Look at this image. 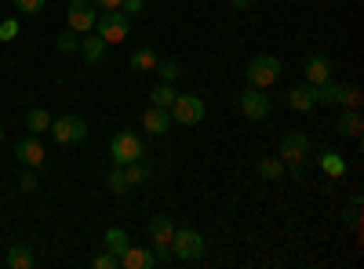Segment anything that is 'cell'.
I'll return each mask as SVG.
<instances>
[{"instance_id": "1", "label": "cell", "mask_w": 364, "mask_h": 269, "mask_svg": "<svg viewBox=\"0 0 364 269\" xmlns=\"http://www.w3.org/2000/svg\"><path fill=\"white\" fill-rule=\"evenodd\" d=\"M95 29H99V37L106 40V48H109V44H124V40H128V29H132V15H124L120 8L99 11Z\"/></svg>"}, {"instance_id": "2", "label": "cell", "mask_w": 364, "mask_h": 269, "mask_svg": "<svg viewBox=\"0 0 364 269\" xmlns=\"http://www.w3.org/2000/svg\"><path fill=\"white\" fill-rule=\"evenodd\" d=\"M171 236H175L171 215H154V219H149V241H154L157 265H168L171 262Z\"/></svg>"}, {"instance_id": "3", "label": "cell", "mask_w": 364, "mask_h": 269, "mask_svg": "<svg viewBox=\"0 0 364 269\" xmlns=\"http://www.w3.org/2000/svg\"><path fill=\"white\" fill-rule=\"evenodd\" d=\"M204 255V236L197 233V229H190V226H175V236H171V258H178V262H197Z\"/></svg>"}, {"instance_id": "4", "label": "cell", "mask_w": 364, "mask_h": 269, "mask_svg": "<svg viewBox=\"0 0 364 269\" xmlns=\"http://www.w3.org/2000/svg\"><path fill=\"white\" fill-rule=\"evenodd\" d=\"M109 157H113V164H132V160L146 157V146L135 131H117L109 138Z\"/></svg>"}, {"instance_id": "5", "label": "cell", "mask_w": 364, "mask_h": 269, "mask_svg": "<svg viewBox=\"0 0 364 269\" xmlns=\"http://www.w3.org/2000/svg\"><path fill=\"white\" fill-rule=\"evenodd\" d=\"M168 113H171V121L175 124H182V128H197L200 121H204V99H197V95H175V102L168 106Z\"/></svg>"}, {"instance_id": "6", "label": "cell", "mask_w": 364, "mask_h": 269, "mask_svg": "<svg viewBox=\"0 0 364 269\" xmlns=\"http://www.w3.org/2000/svg\"><path fill=\"white\" fill-rule=\"evenodd\" d=\"M248 87H266L269 84H277V77H281V58H273V55H255L252 62H248Z\"/></svg>"}, {"instance_id": "7", "label": "cell", "mask_w": 364, "mask_h": 269, "mask_svg": "<svg viewBox=\"0 0 364 269\" xmlns=\"http://www.w3.org/2000/svg\"><path fill=\"white\" fill-rule=\"evenodd\" d=\"M310 157V138L302 135V131H288L284 138H281V160L299 175L302 171V160Z\"/></svg>"}, {"instance_id": "8", "label": "cell", "mask_w": 364, "mask_h": 269, "mask_svg": "<svg viewBox=\"0 0 364 269\" xmlns=\"http://www.w3.org/2000/svg\"><path fill=\"white\" fill-rule=\"evenodd\" d=\"M48 131H51V138L58 146H73V142H84L87 138V124L80 121V116H55Z\"/></svg>"}, {"instance_id": "9", "label": "cell", "mask_w": 364, "mask_h": 269, "mask_svg": "<svg viewBox=\"0 0 364 269\" xmlns=\"http://www.w3.org/2000/svg\"><path fill=\"white\" fill-rule=\"evenodd\" d=\"M95 18H99V8L91 4V0H70L66 22H70L73 33H91V29H95Z\"/></svg>"}, {"instance_id": "10", "label": "cell", "mask_w": 364, "mask_h": 269, "mask_svg": "<svg viewBox=\"0 0 364 269\" xmlns=\"http://www.w3.org/2000/svg\"><path fill=\"white\" fill-rule=\"evenodd\" d=\"M237 106H240V113H245L248 121H266L269 116V99H266L262 87H245L240 99H237Z\"/></svg>"}, {"instance_id": "11", "label": "cell", "mask_w": 364, "mask_h": 269, "mask_svg": "<svg viewBox=\"0 0 364 269\" xmlns=\"http://www.w3.org/2000/svg\"><path fill=\"white\" fill-rule=\"evenodd\" d=\"M15 157H18V164H26V168H41L44 164V146L37 142V135H26V138H18V146H15Z\"/></svg>"}, {"instance_id": "12", "label": "cell", "mask_w": 364, "mask_h": 269, "mask_svg": "<svg viewBox=\"0 0 364 269\" xmlns=\"http://www.w3.org/2000/svg\"><path fill=\"white\" fill-rule=\"evenodd\" d=\"M284 102L291 109H299V113H310L317 106V87L314 84H299V87H291V92L284 95Z\"/></svg>"}, {"instance_id": "13", "label": "cell", "mask_w": 364, "mask_h": 269, "mask_svg": "<svg viewBox=\"0 0 364 269\" xmlns=\"http://www.w3.org/2000/svg\"><path fill=\"white\" fill-rule=\"evenodd\" d=\"M80 58H84V62L87 66H99L102 62V55H106V40L95 33V37H91V33H80Z\"/></svg>"}, {"instance_id": "14", "label": "cell", "mask_w": 364, "mask_h": 269, "mask_svg": "<svg viewBox=\"0 0 364 269\" xmlns=\"http://www.w3.org/2000/svg\"><path fill=\"white\" fill-rule=\"evenodd\" d=\"M302 73H306V84H314V87L324 84V80H331V58L328 55H310Z\"/></svg>"}, {"instance_id": "15", "label": "cell", "mask_w": 364, "mask_h": 269, "mask_svg": "<svg viewBox=\"0 0 364 269\" xmlns=\"http://www.w3.org/2000/svg\"><path fill=\"white\" fill-rule=\"evenodd\" d=\"M171 124H175V121H171V113L161 109V106H149V109L142 113V128H146L149 135H164Z\"/></svg>"}, {"instance_id": "16", "label": "cell", "mask_w": 364, "mask_h": 269, "mask_svg": "<svg viewBox=\"0 0 364 269\" xmlns=\"http://www.w3.org/2000/svg\"><path fill=\"white\" fill-rule=\"evenodd\" d=\"M120 265L124 269H154L157 265V258H154V251H146V248H128L124 255H120Z\"/></svg>"}, {"instance_id": "17", "label": "cell", "mask_w": 364, "mask_h": 269, "mask_svg": "<svg viewBox=\"0 0 364 269\" xmlns=\"http://www.w3.org/2000/svg\"><path fill=\"white\" fill-rule=\"evenodd\" d=\"M360 131H364L360 109H343V116H339V135H346V138H360Z\"/></svg>"}, {"instance_id": "18", "label": "cell", "mask_w": 364, "mask_h": 269, "mask_svg": "<svg viewBox=\"0 0 364 269\" xmlns=\"http://www.w3.org/2000/svg\"><path fill=\"white\" fill-rule=\"evenodd\" d=\"M102 241H106V251H113L117 258H120V255H124V251L132 248V236H128L124 229H117V226H109V229H106V236H102Z\"/></svg>"}, {"instance_id": "19", "label": "cell", "mask_w": 364, "mask_h": 269, "mask_svg": "<svg viewBox=\"0 0 364 269\" xmlns=\"http://www.w3.org/2000/svg\"><path fill=\"white\" fill-rule=\"evenodd\" d=\"M321 171L328 178H343L346 175V160L336 153V149H328V153H321Z\"/></svg>"}, {"instance_id": "20", "label": "cell", "mask_w": 364, "mask_h": 269, "mask_svg": "<svg viewBox=\"0 0 364 269\" xmlns=\"http://www.w3.org/2000/svg\"><path fill=\"white\" fill-rule=\"evenodd\" d=\"M4 262H8V269H33V251H29L26 244H11Z\"/></svg>"}, {"instance_id": "21", "label": "cell", "mask_w": 364, "mask_h": 269, "mask_svg": "<svg viewBox=\"0 0 364 269\" xmlns=\"http://www.w3.org/2000/svg\"><path fill=\"white\" fill-rule=\"evenodd\" d=\"M26 128H29V135L48 131V128H51V113H48V109H41V106H33V109L26 113Z\"/></svg>"}, {"instance_id": "22", "label": "cell", "mask_w": 364, "mask_h": 269, "mask_svg": "<svg viewBox=\"0 0 364 269\" xmlns=\"http://www.w3.org/2000/svg\"><path fill=\"white\" fill-rule=\"evenodd\" d=\"M259 175L266 178V182H281L284 178V160L281 157H262L259 160Z\"/></svg>"}, {"instance_id": "23", "label": "cell", "mask_w": 364, "mask_h": 269, "mask_svg": "<svg viewBox=\"0 0 364 269\" xmlns=\"http://www.w3.org/2000/svg\"><path fill=\"white\" fill-rule=\"evenodd\" d=\"M157 62L161 58L149 51V48H139V51H132V70H139V73H154L157 70Z\"/></svg>"}, {"instance_id": "24", "label": "cell", "mask_w": 364, "mask_h": 269, "mask_svg": "<svg viewBox=\"0 0 364 269\" xmlns=\"http://www.w3.org/2000/svg\"><path fill=\"white\" fill-rule=\"evenodd\" d=\"M120 168H124V178H128V186H142V182H149V168H146L142 160L120 164Z\"/></svg>"}, {"instance_id": "25", "label": "cell", "mask_w": 364, "mask_h": 269, "mask_svg": "<svg viewBox=\"0 0 364 269\" xmlns=\"http://www.w3.org/2000/svg\"><path fill=\"white\" fill-rule=\"evenodd\" d=\"M175 95H178V92H175L171 84H157L154 92H149V106H161V109H168V106L175 102Z\"/></svg>"}, {"instance_id": "26", "label": "cell", "mask_w": 364, "mask_h": 269, "mask_svg": "<svg viewBox=\"0 0 364 269\" xmlns=\"http://www.w3.org/2000/svg\"><path fill=\"white\" fill-rule=\"evenodd\" d=\"M317 102H321V106H339V84H336V80L317 84Z\"/></svg>"}, {"instance_id": "27", "label": "cell", "mask_w": 364, "mask_h": 269, "mask_svg": "<svg viewBox=\"0 0 364 269\" xmlns=\"http://www.w3.org/2000/svg\"><path fill=\"white\" fill-rule=\"evenodd\" d=\"M360 92H357V84H339V106L346 109H360Z\"/></svg>"}, {"instance_id": "28", "label": "cell", "mask_w": 364, "mask_h": 269, "mask_svg": "<svg viewBox=\"0 0 364 269\" xmlns=\"http://www.w3.org/2000/svg\"><path fill=\"white\" fill-rule=\"evenodd\" d=\"M157 77H161V84H175L178 80V62H171V58H164V62H157V70H154Z\"/></svg>"}, {"instance_id": "29", "label": "cell", "mask_w": 364, "mask_h": 269, "mask_svg": "<svg viewBox=\"0 0 364 269\" xmlns=\"http://www.w3.org/2000/svg\"><path fill=\"white\" fill-rule=\"evenodd\" d=\"M109 190H113L117 197H124V193L132 190V186H128V178H124V168H120V164L109 171Z\"/></svg>"}, {"instance_id": "30", "label": "cell", "mask_w": 364, "mask_h": 269, "mask_svg": "<svg viewBox=\"0 0 364 269\" xmlns=\"http://www.w3.org/2000/svg\"><path fill=\"white\" fill-rule=\"evenodd\" d=\"M58 51H63V55H73L77 48H80V33H73V29H66V33H58Z\"/></svg>"}, {"instance_id": "31", "label": "cell", "mask_w": 364, "mask_h": 269, "mask_svg": "<svg viewBox=\"0 0 364 269\" xmlns=\"http://www.w3.org/2000/svg\"><path fill=\"white\" fill-rule=\"evenodd\" d=\"M48 8V0H15V11H22V15H41Z\"/></svg>"}, {"instance_id": "32", "label": "cell", "mask_w": 364, "mask_h": 269, "mask_svg": "<svg viewBox=\"0 0 364 269\" xmlns=\"http://www.w3.org/2000/svg\"><path fill=\"white\" fill-rule=\"evenodd\" d=\"M91 265H95V269H120V258L113 251H102V255L91 258Z\"/></svg>"}, {"instance_id": "33", "label": "cell", "mask_w": 364, "mask_h": 269, "mask_svg": "<svg viewBox=\"0 0 364 269\" xmlns=\"http://www.w3.org/2000/svg\"><path fill=\"white\" fill-rule=\"evenodd\" d=\"M15 37H18V22L4 18V22H0V40H15Z\"/></svg>"}, {"instance_id": "34", "label": "cell", "mask_w": 364, "mask_h": 269, "mask_svg": "<svg viewBox=\"0 0 364 269\" xmlns=\"http://www.w3.org/2000/svg\"><path fill=\"white\" fill-rule=\"evenodd\" d=\"M18 190H22V193H33V190H37V175H33V171H22Z\"/></svg>"}, {"instance_id": "35", "label": "cell", "mask_w": 364, "mask_h": 269, "mask_svg": "<svg viewBox=\"0 0 364 269\" xmlns=\"http://www.w3.org/2000/svg\"><path fill=\"white\" fill-rule=\"evenodd\" d=\"M146 8V0H120V11H124V15H139Z\"/></svg>"}, {"instance_id": "36", "label": "cell", "mask_w": 364, "mask_h": 269, "mask_svg": "<svg viewBox=\"0 0 364 269\" xmlns=\"http://www.w3.org/2000/svg\"><path fill=\"white\" fill-rule=\"evenodd\" d=\"M99 11H113V8H120V0H91Z\"/></svg>"}, {"instance_id": "37", "label": "cell", "mask_w": 364, "mask_h": 269, "mask_svg": "<svg viewBox=\"0 0 364 269\" xmlns=\"http://www.w3.org/2000/svg\"><path fill=\"white\" fill-rule=\"evenodd\" d=\"M230 4H233V8H237V11H248V8H252V4H255V0H230Z\"/></svg>"}, {"instance_id": "38", "label": "cell", "mask_w": 364, "mask_h": 269, "mask_svg": "<svg viewBox=\"0 0 364 269\" xmlns=\"http://www.w3.org/2000/svg\"><path fill=\"white\" fill-rule=\"evenodd\" d=\"M0 142H4V128H0Z\"/></svg>"}]
</instances>
